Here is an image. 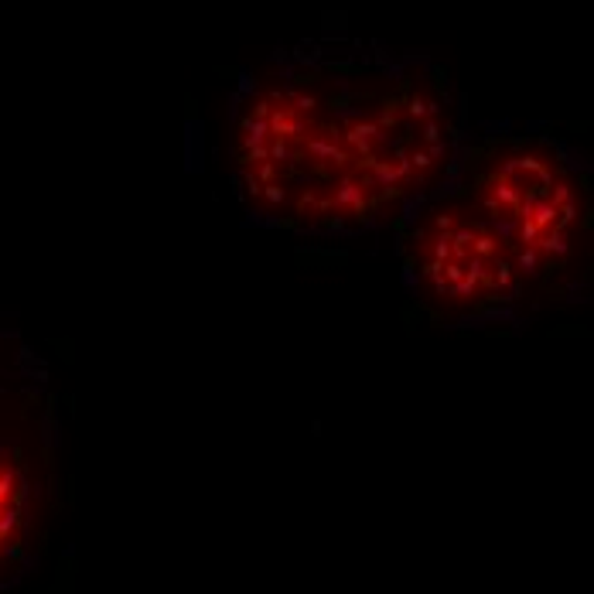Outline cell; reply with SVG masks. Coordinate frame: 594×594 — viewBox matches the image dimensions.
Wrapping results in <instances>:
<instances>
[{"mask_svg":"<svg viewBox=\"0 0 594 594\" xmlns=\"http://www.w3.org/2000/svg\"><path fill=\"white\" fill-rule=\"evenodd\" d=\"M455 106L417 69L294 65L260 79L232 123V171L256 215L290 229H362L451 178Z\"/></svg>","mask_w":594,"mask_h":594,"instance_id":"1","label":"cell"},{"mask_svg":"<svg viewBox=\"0 0 594 594\" xmlns=\"http://www.w3.org/2000/svg\"><path fill=\"white\" fill-rule=\"evenodd\" d=\"M451 192L509 243L530 284L571 270L591 236V188L571 154L539 134H489L451 168Z\"/></svg>","mask_w":594,"mask_h":594,"instance_id":"2","label":"cell"},{"mask_svg":"<svg viewBox=\"0 0 594 594\" xmlns=\"http://www.w3.org/2000/svg\"><path fill=\"white\" fill-rule=\"evenodd\" d=\"M400 263L434 318H485L530 287L509 243L464 198L444 188L421 198L400 226Z\"/></svg>","mask_w":594,"mask_h":594,"instance_id":"3","label":"cell"},{"mask_svg":"<svg viewBox=\"0 0 594 594\" xmlns=\"http://www.w3.org/2000/svg\"><path fill=\"white\" fill-rule=\"evenodd\" d=\"M38 506V461L18 438L0 434V581L24 567L35 539Z\"/></svg>","mask_w":594,"mask_h":594,"instance_id":"4","label":"cell"}]
</instances>
